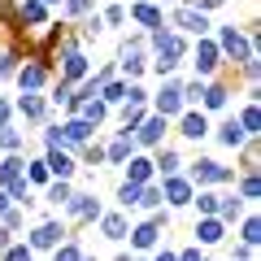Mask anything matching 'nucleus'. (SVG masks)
Here are the masks:
<instances>
[{"instance_id": "24", "label": "nucleus", "mask_w": 261, "mask_h": 261, "mask_svg": "<svg viewBox=\"0 0 261 261\" xmlns=\"http://www.w3.org/2000/svg\"><path fill=\"white\" fill-rule=\"evenodd\" d=\"M240 126H244V135H257V105H248V109H244Z\"/></svg>"}, {"instance_id": "46", "label": "nucleus", "mask_w": 261, "mask_h": 261, "mask_svg": "<svg viewBox=\"0 0 261 261\" xmlns=\"http://www.w3.org/2000/svg\"><path fill=\"white\" fill-rule=\"evenodd\" d=\"M5 118H9V105H5V100H0V126H5Z\"/></svg>"}, {"instance_id": "22", "label": "nucleus", "mask_w": 261, "mask_h": 261, "mask_svg": "<svg viewBox=\"0 0 261 261\" xmlns=\"http://www.w3.org/2000/svg\"><path fill=\"white\" fill-rule=\"evenodd\" d=\"M22 22H44V5L39 0H27L22 5Z\"/></svg>"}, {"instance_id": "35", "label": "nucleus", "mask_w": 261, "mask_h": 261, "mask_svg": "<svg viewBox=\"0 0 261 261\" xmlns=\"http://www.w3.org/2000/svg\"><path fill=\"white\" fill-rule=\"evenodd\" d=\"M122 96H126V87H122V83H109V87H105V100H122Z\"/></svg>"}, {"instance_id": "4", "label": "nucleus", "mask_w": 261, "mask_h": 261, "mask_svg": "<svg viewBox=\"0 0 261 261\" xmlns=\"http://www.w3.org/2000/svg\"><path fill=\"white\" fill-rule=\"evenodd\" d=\"M187 196H192V183H183V178L170 174L166 187H161V200H170V205H187Z\"/></svg>"}, {"instance_id": "37", "label": "nucleus", "mask_w": 261, "mask_h": 261, "mask_svg": "<svg viewBox=\"0 0 261 261\" xmlns=\"http://www.w3.org/2000/svg\"><path fill=\"white\" fill-rule=\"evenodd\" d=\"M218 209H222V218H235V214H240V200H235V196H231V200H222V205H218Z\"/></svg>"}, {"instance_id": "23", "label": "nucleus", "mask_w": 261, "mask_h": 261, "mask_svg": "<svg viewBox=\"0 0 261 261\" xmlns=\"http://www.w3.org/2000/svg\"><path fill=\"white\" fill-rule=\"evenodd\" d=\"M140 205L144 209H157L161 205V187H140Z\"/></svg>"}, {"instance_id": "39", "label": "nucleus", "mask_w": 261, "mask_h": 261, "mask_svg": "<svg viewBox=\"0 0 261 261\" xmlns=\"http://www.w3.org/2000/svg\"><path fill=\"white\" fill-rule=\"evenodd\" d=\"M244 196H248V200H257V174L244 178Z\"/></svg>"}, {"instance_id": "36", "label": "nucleus", "mask_w": 261, "mask_h": 261, "mask_svg": "<svg viewBox=\"0 0 261 261\" xmlns=\"http://www.w3.org/2000/svg\"><path fill=\"white\" fill-rule=\"evenodd\" d=\"M31 178H35V183H44V178H48V166H44V161H31Z\"/></svg>"}, {"instance_id": "8", "label": "nucleus", "mask_w": 261, "mask_h": 261, "mask_svg": "<svg viewBox=\"0 0 261 261\" xmlns=\"http://www.w3.org/2000/svg\"><path fill=\"white\" fill-rule=\"evenodd\" d=\"M161 130H166V118H148V122H140V126H135V135H140V144H157Z\"/></svg>"}, {"instance_id": "30", "label": "nucleus", "mask_w": 261, "mask_h": 261, "mask_svg": "<svg viewBox=\"0 0 261 261\" xmlns=\"http://www.w3.org/2000/svg\"><path fill=\"white\" fill-rule=\"evenodd\" d=\"M109 157H113V161H126V157H130V140H126V135H122V140L109 148Z\"/></svg>"}, {"instance_id": "34", "label": "nucleus", "mask_w": 261, "mask_h": 261, "mask_svg": "<svg viewBox=\"0 0 261 261\" xmlns=\"http://www.w3.org/2000/svg\"><path fill=\"white\" fill-rule=\"evenodd\" d=\"M0 144H5V148H18V130H9V126H0Z\"/></svg>"}, {"instance_id": "43", "label": "nucleus", "mask_w": 261, "mask_h": 261, "mask_svg": "<svg viewBox=\"0 0 261 261\" xmlns=\"http://www.w3.org/2000/svg\"><path fill=\"white\" fill-rule=\"evenodd\" d=\"M178 261H200V252H196V248H187V252H183Z\"/></svg>"}, {"instance_id": "6", "label": "nucleus", "mask_w": 261, "mask_h": 261, "mask_svg": "<svg viewBox=\"0 0 261 261\" xmlns=\"http://www.w3.org/2000/svg\"><path fill=\"white\" fill-rule=\"evenodd\" d=\"M44 166H48V170H53V174H57V178H70V174H74V161L65 157V152H61V148H53V152H48V161H44Z\"/></svg>"}, {"instance_id": "2", "label": "nucleus", "mask_w": 261, "mask_h": 261, "mask_svg": "<svg viewBox=\"0 0 261 261\" xmlns=\"http://www.w3.org/2000/svg\"><path fill=\"white\" fill-rule=\"evenodd\" d=\"M222 48L235 57V61H248V57H252V44H248V39H244L235 27H226V31H222Z\"/></svg>"}, {"instance_id": "15", "label": "nucleus", "mask_w": 261, "mask_h": 261, "mask_svg": "<svg viewBox=\"0 0 261 261\" xmlns=\"http://www.w3.org/2000/svg\"><path fill=\"white\" fill-rule=\"evenodd\" d=\"M87 135H92V122H83V118L65 122V140H70V144H83Z\"/></svg>"}, {"instance_id": "10", "label": "nucleus", "mask_w": 261, "mask_h": 261, "mask_svg": "<svg viewBox=\"0 0 261 261\" xmlns=\"http://www.w3.org/2000/svg\"><path fill=\"white\" fill-rule=\"evenodd\" d=\"M178 27H183V31H200V35H205V31H209V18H205V13H196V9H178Z\"/></svg>"}, {"instance_id": "44", "label": "nucleus", "mask_w": 261, "mask_h": 261, "mask_svg": "<svg viewBox=\"0 0 261 261\" xmlns=\"http://www.w3.org/2000/svg\"><path fill=\"white\" fill-rule=\"evenodd\" d=\"M196 5H200V13H205V9H214V5H222V0H196Z\"/></svg>"}, {"instance_id": "49", "label": "nucleus", "mask_w": 261, "mask_h": 261, "mask_svg": "<svg viewBox=\"0 0 261 261\" xmlns=\"http://www.w3.org/2000/svg\"><path fill=\"white\" fill-rule=\"evenodd\" d=\"M118 261H130V257H118Z\"/></svg>"}, {"instance_id": "20", "label": "nucleus", "mask_w": 261, "mask_h": 261, "mask_svg": "<svg viewBox=\"0 0 261 261\" xmlns=\"http://www.w3.org/2000/svg\"><path fill=\"white\" fill-rule=\"evenodd\" d=\"M105 235H109V240H126V222H122L118 214H109L105 218Z\"/></svg>"}, {"instance_id": "19", "label": "nucleus", "mask_w": 261, "mask_h": 261, "mask_svg": "<svg viewBox=\"0 0 261 261\" xmlns=\"http://www.w3.org/2000/svg\"><path fill=\"white\" fill-rule=\"evenodd\" d=\"M18 109L27 113V118H44V100H39V96H31V92L18 100Z\"/></svg>"}, {"instance_id": "1", "label": "nucleus", "mask_w": 261, "mask_h": 261, "mask_svg": "<svg viewBox=\"0 0 261 261\" xmlns=\"http://www.w3.org/2000/svg\"><path fill=\"white\" fill-rule=\"evenodd\" d=\"M192 178H196V183H226L231 170L218 166V161H196V166H192Z\"/></svg>"}, {"instance_id": "28", "label": "nucleus", "mask_w": 261, "mask_h": 261, "mask_svg": "<svg viewBox=\"0 0 261 261\" xmlns=\"http://www.w3.org/2000/svg\"><path fill=\"white\" fill-rule=\"evenodd\" d=\"M118 200H122V205H140V187H135V183H122Z\"/></svg>"}, {"instance_id": "32", "label": "nucleus", "mask_w": 261, "mask_h": 261, "mask_svg": "<svg viewBox=\"0 0 261 261\" xmlns=\"http://www.w3.org/2000/svg\"><path fill=\"white\" fill-rule=\"evenodd\" d=\"M196 205H200V214H209V218H214V214H218V196H209V192H205L200 200H196Z\"/></svg>"}, {"instance_id": "41", "label": "nucleus", "mask_w": 261, "mask_h": 261, "mask_svg": "<svg viewBox=\"0 0 261 261\" xmlns=\"http://www.w3.org/2000/svg\"><path fill=\"white\" fill-rule=\"evenodd\" d=\"M92 9V0H70V13H87Z\"/></svg>"}, {"instance_id": "11", "label": "nucleus", "mask_w": 261, "mask_h": 261, "mask_svg": "<svg viewBox=\"0 0 261 261\" xmlns=\"http://www.w3.org/2000/svg\"><path fill=\"white\" fill-rule=\"evenodd\" d=\"M196 70H200V74H214V70H218V48L214 44L196 48Z\"/></svg>"}, {"instance_id": "50", "label": "nucleus", "mask_w": 261, "mask_h": 261, "mask_svg": "<svg viewBox=\"0 0 261 261\" xmlns=\"http://www.w3.org/2000/svg\"><path fill=\"white\" fill-rule=\"evenodd\" d=\"M48 5H57V0H48Z\"/></svg>"}, {"instance_id": "38", "label": "nucleus", "mask_w": 261, "mask_h": 261, "mask_svg": "<svg viewBox=\"0 0 261 261\" xmlns=\"http://www.w3.org/2000/svg\"><path fill=\"white\" fill-rule=\"evenodd\" d=\"M5 261H31V248H9V252H5Z\"/></svg>"}, {"instance_id": "26", "label": "nucleus", "mask_w": 261, "mask_h": 261, "mask_svg": "<svg viewBox=\"0 0 261 261\" xmlns=\"http://www.w3.org/2000/svg\"><path fill=\"white\" fill-rule=\"evenodd\" d=\"M205 105H209V109H222V105H226V92H222V87H205Z\"/></svg>"}, {"instance_id": "9", "label": "nucleus", "mask_w": 261, "mask_h": 261, "mask_svg": "<svg viewBox=\"0 0 261 261\" xmlns=\"http://www.w3.org/2000/svg\"><path fill=\"white\" fill-rule=\"evenodd\" d=\"M83 74H87V61L74 53V44H70L65 48V83H74V79H83Z\"/></svg>"}, {"instance_id": "31", "label": "nucleus", "mask_w": 261, "mask_h": 261, "mask_svg": "<svg viewBox=\"0 0 261 261\" xmlns=\"http://www.w3.org/2000/svg\"><path fill=\"white\" fill-rule=\"evenodd\" d=\"M157 166H161V174H174V170H178V157H174V152H161V161H157Z\"/></svg>"}, {"instance_id": "48", "label": "nucleus", "mask_w": 261, "mask_h": 261, "mask_svg": "<svg viewBox=\"0 0 261 261\" xmlns=\"http://www.w3.org/2000/svg\"><path fill=\"white\" fill-rule=\"evenodd\" d=\"M157 261H178V257H174V252H161V257H157Z\"/></svg>"}, {"instance_id": "33", "label": "nucleus", "mask_w": 261, "mask_h": 261, "mask_svg": "<svg viewBox=\"0 0 261 261\" xmlns=\"http://www.w3.org/2000/svg\"><path fill=\"white\" fill-rule=\"evenodd\" d=\"M57 261H83V252L74 244H65V248H57Z\"/></svg>"}, {"instance_id": "47", "label": "nucleus", "mask_w": 261, "mask_h": 261, "mask_svg": "<svg viewBox=\"0 0 261 261\" xmlns=\"http://www.w3.org/2000/svg\"><path fill=\"white\" fill-rule=\"evenodd\" d=\"M5 244H9V231H5V226H0V248H5Z\"/></svg>"}, {"instance_id": "40", "label": "nucleus", "mask_w": 261, "mask_h": 261, "mask_svg": "<svg viewBox=\"0 0 261 261\" xmlns=\"http://www.w3.org/2000/svg\"><path fill=\"white\" fill-rule=\"evenodd\" d=\"M200 96H205V87H200V83H192V87L183 92V100H200Z\"/></svg>"}, {"instance_id": "29", "label": "nucleus", "mask_w": 261, "mask_h": 261, "mask_svg": "<svg viewBox=\"0 0 261 261\" xmlns=\"http://www.w3.org/2000/svg\"><path fill=\"white\" fill-rule=\"evenodd\" d=\"M257 240H261V226H257V218H248V222H244V244L252 248Z\"/></svg>"}, {"instance_id": "27", "label": "nucleus", "mask_w": 261, "mask_h": 261, "mask_svg": "<svg viewBox=\"0 0 261 261\" xmlns=\"http://www.w3.org/2000/svg\"><path fill=\"white\" fill-rule=\"evenodd\" d=\"M100 118H105V105L100 100H87L83 105V122H100Z\"/></svg>"}, {"instance_id": "5", "label": "nucleus", "mask_w": 261, "mask_h": 261, "mask_svg": "<svg viewBox=\"0 0 261 261\" xmlns=\"http://www.w3.org/2000/svg\"><path fill=\"white\" fill-rule=\"evenodd\" d=\"M183 135H187V140H205V135H209L205 113H183Z\"/></svg>"}, {"instance_id": "16", "label": "nucleus", "mask_w": 261, "mask_h": 261, "mask_svg": "<svg viewBox=\"0 0 261 261\" xmlns=\"http://www.w3.org/2000/svg\"><path fill=\"white\" fill-rule=\"evenodd\" d=\"M130 240H135V248H152L157 244V222H144L140 231H130Z\"/></svg>"}, {"instance_id": "3", "label": "nucleus", "mask_w": 261, "mask_h": 261, "mask_svg": "<svg viewBox=\"0 0 261 261\" xmlns=\"http://www.w3.org/2000/svg\"><path fill=\"white\" fill-rule=\"evenodd\" d=\"M178 109H183V87L170 83L166 92L157 96V118H170V113H178Z\"/></svg>"}, {"instance_id": "14", "label": "nucleus", "mask_w": 261, "mask_h": 261, "mask_svg": "<svg viewBox=\"0 0 261 261\" xmlns=\"http://www.w3.org/2000/svg\"><path fill=\"white\" fill-rule=\"evenodd\" d=\"M126 174H130V183H135V187H144V183H148V178H152V161L135 157V161H130V166H126Z\"/></svg>"}, {"instance_id": "7", "label": "nucleus", "mask_w": 261, "mask_h": 261, "mask_svg": "<svg viewBox=\"0 0 261 261\" xmlns=\"http://www.w3.org/2000/svg\"><path fill=\"white\" fill-rule=\"evenodd\" d=\"M57 240H61V226H57V222H44L35 235H31V244H35V248H57Z\"/></svg>"}, {"instance_id": "25", "label": "nucleus", "mask_w": 261, "mask_h": 261, "mask_svg": "<svg viewBox=\"0 0 261 261\" xmlns=\"http://www.w3.org/2000/svg\"><path fill=\"white\" fill-rule=\"evenodd\" d=\"M48 200H53V205H65V200H70V187H65V178L48 187Z\"/></svg>"}, {"instance_id": "18", "label": "nucleus", "mask_w": 261, "mask_h": 261, "mask_svg": "<svg viewBox=\"0 0 261 261\" xmlns=\"http://www.w3.org/2000/svg\"><path fill=\"white\" fill-rule=\"evenodd\" d=\"M18 79H22V87H27V92H35V87L44 83V65H27Z\"/></svg>"}, {"instance_id": "45", "label": "nucleus", "mask_w": 261, "mask_h": 261, "mask_svg": "<svg viewBox=\"0 0 261 261\" xmlns=\"http://www.w3.org/2000/svg\"><path fill=\"white\" fill-rule=\"evenodd\" d=\"M5 209H9V192H0V214H5Z\"/></svg>"}, {"instance_id": "13", "label": "nucleus", "mask_w": 261, "mask_h": 261, "mask_svg": "<svg viewBox=\"0 0 261 261\" xmlns=\"http://www.w3.org/2000/svg\"><path fill=\"white\" fill-rule=\"evenodd\" d=\"M196 235H200V244H218L222 240V218H205V222L196 226Z\"/></svg>"}, {"instance_id": "51", "label": "nucleus", "mask_w": 261, "mask_h": 261, "mask_svg": "<svg viewBox=\"0 0 261 261\" xmlns=\"http://www.w3.org/2000/svg\"><path fill=\"white\" fill-rule=\"evenodd\" d=\"M83 261H87V257H83Z\"/></svg>"}, {"instance_id": "42", "label": "nucleus", "mask_w": 261, "mask_h": 261, "mask_svg": "<svg viewBox=\"0 0 261 261\" xmlns=\"http://www.w3.org/2000/svg\"><path fill=\"white\" fill-rule=\"evenodd\" d=\"M5 74H13V61H9V57L0 61V79H5Z\"/></svg>"}, {"instance_id": "17", "label": "nucleus", "mask_w": 261, "mask_h": 261, "mask_svg": "<svg viewBox=\"0 0 261 261\" xmlns=\"http://www.w3.org/2000/svg\"><path fill=\"white\" fill-rule=\"evenodd\" d=\"M244 140H248V135H244V126L231 118V122L222 126V144H226V148H235V144H244Z\"/></svg>"}, {"instance_id": "12", "label": "nucleus", "mask_w": 261, "mask_h": 261, "mask_svg": "<svg viewBox=\"0 0 261 261\" xmlns=\"http://www.w3.org/2000/svg\"><path fill=\"white\" fill-rule=\"evenodd\" d=\"M65 205H70L74 218H96V196H70Z\"/></svg>"}, {"instance_id": "21", "label": "nucleus", "mask_w": 261, "mask_h": 261, "mask_svg": "<svg viewBox=\"0 0 261 261\" xmlns=\"http://www.w3.org/2000/svg\"><path fill=\"white\" fill-rule=\"evenodd\" d=\"M135 22H144V27H157V22H161V13L152 9V5H135Z\"/></svg>"}]
</instances>
